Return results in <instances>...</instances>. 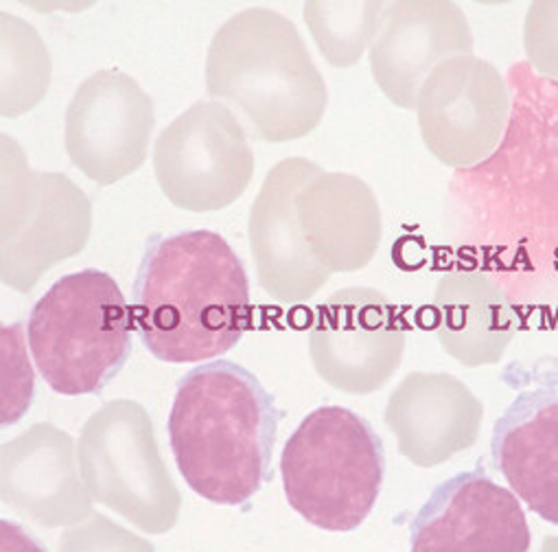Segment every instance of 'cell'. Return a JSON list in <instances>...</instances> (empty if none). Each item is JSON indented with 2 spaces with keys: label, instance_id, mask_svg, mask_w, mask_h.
Listing matches in <instances>:
<instances>
[{
  "label": "cell",
  "instance_id": "6da1fadb",
  "mask_svg": "<svg viewBox=\"0 0 558 552\" xmlns=\"http://www.w3.org/2000/svg\"><path fill=\"white\" fill-rule=\"evenodd\" d=\"M134 332L167 364L215 360L252 323L250 281L230 243L213 230L151 235L130 299Z\"/></svg>",
  "mask_w": 558,
  "mask_h": 552
},
{
  "label": "cell",
  "instance_id": "7a4b0ae2",
  "mask_svg": "<svg viewBox=\"0 0 558 552\" xmlns=\"http://www.w3.org/2000/svg\"><path fill=\"white\" fill-rule=\"evenodd\" d=\"M281 419L247 369L230 360L191 369L178 380L167 423L184 482L213 504H245L271 476Z\"/></svg>",
  "mask_w": 558,
  "mask_h": 552
},
{
  "label": "cell",
  "instance_id": "3957f363",
  "mask_svg": "<svg viewBox=\"0 0 558 552\" xmlns=\"http://www.w3.org/2000/svg\"><path fill=\"white\" fill-rule=\"evenodd\" d=\"M206 88L250 139L288 143L310 136L329 93L296 25L267 8L228 19L206 53Z\"/></svg>",
  "mask_w": 558,
  "mask_h": 552
},
{
  "label": "cell",
  "instance_id": "277c9868",
  "mask_svg": "<svg viewBox=\"0 0 558 552\" xmlns=\"http://www.w3.org/2000/svg\"><path fill=\"white\" fill-rule=\"evenodd\" d=\"M132 310L104 269L62 276L34 305L27 340L43 380L60 395L101 393L132 353Z\"/></svg>",
  "mask_w": 558,
  "mask_h": 552
},
{
  "label": "cell",
  "instance_id": "5b68a950",
  "mask_svg": "<svg viewBox=\"0 0 558 552\" xmlns=\"http://www.w3.org/2000/svg\"><path fill=\"white\" fill-rule=\"evenodd\" d=\"M386 452L373 423L344 406H320L288 439L281 478L290 506L310 524L349 532L375 508Z\"/></svg>",
  "mask_w": 558,
  "mask_h": 552
},
{
  "label": "cell",
  "instance_id": "8992f818",
  "mask_svg": "<svg viewBox=\"0 0 558 552\" xmlns=\"http://www.w3.org/2000/svg\"><path fill=\"white\" fill-rule=\"evenodd\" d=\"M0 178L3 284L27 295L45 272L86 248L93 204L69 176L32 169L23 147L8 134Z\"/></svg>",
  "mask_w": 558,
  "mask_h": 552
},
{
  "label": "cell",
  "instance_id": "52a82bcc",
  "mask_svg": "<svg viewBox=\"0 0 558 552\" xmlns=\"http://www.w3.org/2000/svg\"><path fill=\"white\" fill-rule=\"evenodd\" d=\"M77 460L84 487L95 502L151 535L175 524L180 491L141 404L121 399L99 408L82 430Z\"/></svg>",
  "mask_w": 558,
  "mask_h": 552
},
{
  "label": "cell",
  "instance_id": "ba28073f",
  "mask_svg": "<svg viewBox=\"0 0 558 552\" xmlns=\"http://www.w3.org/2000/svg\"><path fill=\"white\" fill-rule=\"evenodd\" d=\"M154 176L173 206L221 211L245 193L254 176L247 132L223 104L202 99L158 134Z\"/></svg>",
  "mask_w": 558,
  "mask_h": 552
},
{
  "label": "cell",
  "instance_id": "9c48e42d",
  "mask_svg": "<svg viewBox=\"0 0 558 552\" xmlns=\"http://www.w3.org/2000/svg\"><path fill=\"white\" fill-rule=\"evenodd\" d=\"M408 323L399 308L373 288H344L329 297L310 329L316 373L349 395L384 388L403 362Z\"/></svg>",
  "mask_w": 558,
  "mask_h": 552
},
{
  "label": "cell",
  "instance_id": "30bf717a",
  "mask_svg": "<svg viewBox=\"0 0 558 552\" xmlns=\"http://www.w3.org/2000/svg\"><path fill=\"white\" fill-rule=\"evenodd\" d=\"M414 110L429 154L447 167L469 169L493 156L501 143L510 95L493 64L462 56L427 77Z\"/></svg>",
  "mask_w": 558,
  "mask_h": 552
},
{
  "label": "cell",
  "instance_id": "8fae6325",
  "mask_svg": "<svg viewBox=\"0 0 558 552\" xmlns=\"http://www.w3.org/2000/svg\"><path fill=\"white\" fill-rule=\"evenodd\" d=\"M156 125L151 97L117 69L97 71L73 95L64 117L71 163L97 184H114L143 167Z\"/></svg>",
  "mask_w": 558,
  "mask_h": 552
},
{
  "label": "cell",
  "instance_id": "7c38bea8",
  "mask_svg": "<svg viewBox=\"0 0 558 552\" xmlns=\"http://www.w3.org/2000/svg\"><path fill=\"white\" fill-rule=\"evenodd\" d=\"M519 497L482 465L438 484L410 521V552H527Z\"/></svg>",
  "mask_w": 558,
  "mask_h": 552
},
{
  "label": "cell",
  "instance_id": "4fadbf2b",
  "mask_svg": "<svg viewBox=\"0 0 558 552\" xmlns=\"http://www.w3.org/2000/svg\"><path fill=\"white\" fill-rule=\"evenodd\" d=\"M307 158H286L274 165L250 211V250L260 288L278 303L310 301L331 279L316 261L299 221V195L318 173Z\"/></svg>",
  "mask_w": 558,
  "mask_h": 552
},
{
  "label": "cell",
  "instance_id": "5bb4252c",
  "mask_svg": "<svg viewBox=\"0 0 558 552\" xmlns=\"http://www.w3.org/2000/svg\"><path fill=\"white\" fill-rule=\"evenodd\" d=\"M462 56H473V34L456 3L403 0L386 8L371 47V71L395 106L414 110L427 77Z\"/></svg>",
  "mask_w": 558,
  "mask_h": 552
},
{
  "label": "cell",
  "instance_id": "9a60e30c",
  "mask_svg": "<svg viewBox=\"0 0 558 552\" xmlns=\"http://www.w3.org/2000/svg\"><path fill=\"white\" fill-rule=\"evenodd\" d=\"M490 456L510 491L541 519L558 526L556 380H527L495 421Z\"/></svg>",
  "mask_w": 558,
  "mask_h": 552
},
{
  "label": "cell",
  "instance_id": "2e32d148",
  "mask_svg": "<svg viewBox=\"0 0 558 552\" xmlns=\"http://www.w3.org/2000/svg\"><path fill=\"white\" fill-rule=\"evenodd\" d=\"M482 417V401L449 373H410L386 406L399 454L423 469L469 449L480 436Z\"/></svg>",
  "mask_w": 558,
  "mask_h": 552
},
{
  "label": "cell",
  "instance_id": "e0dca14e",
  "mask_svg": "<svg viewBox=\"0 0 558 552\" xmlns=\"http://www.w3.org/2000/svg\"><path fill=\"white\" fill-rule=\"evenodd\" d=\"M296 208L305 241L329 274L357 272L377 254L384 219L362 178L320 167L301 191Z\"/></svg>",
  "mask_w": 558,
  "mask_h": 552
},
{
  "label": "cell",
  "instance_id": "ac0fdd59",
  "mask_svg": "<svg viewBox=\"0 0 558 552\" xmlns=\"http://www.w3.org/2000/svg\"><path fill=\"white\" fill-rule=\"evenodd\" d=\"M75 441L51 423H38L3 447L5 502L45 526L86 517L90 495L84 487Z\"/></svg>",
  "mask_w": 558,
  "mask_h": 552
},
{
  "label": "cell",
  "instance_id": "d6986e66",
  "mask_svg": "<svg viewBox=\"0 0 558 552\" xmlns=\"http://www.w3.org/2000/svg\"><path fill=\"white\" fill-rule=\"evenodd\" d=\"M434 334L462 367L497 364L517 334V314L486 274L456 269L436 286Z\"/></svg>",
  "mask_w": 558,
  "mask_h": 552
},
{
  "label": "cell",
  "instance_id": "ffe728a7",
  "mask_svg": "<svg viewBox=\"0 0 558 552\" xmlns=\"http://www.w3.org/2000/svg\"><path fill=\"white\" fill-rule=\"evenodd\" d=\"M0 110L5 119L34 110L51 86V53L40 34L10 12L0 14Z\"/></svg>",
  "mask_w": 558,
  "mask_h": 552
},
{
  "label": "cell",
  "instance_id": "44dd1931",
  "mask_svg": "<svg viewBox=\"0 0 558 552\" xmlns=\"http://www.w3.org/2000/svg\"><path fill=\"white\" fill-rule=\"evenodd\" d=\"M384 3H305V23L323 58L336 69L355 67L373 47L386 14Z\"/></svg>",
  "mask_w": 558,
  "mask_h": 552
},
{
  "label": "cell",
  "instance_id": "7402d4cb",
  "mask_svg": "<svg viewBox=\"0 0 558 552\" xmlns=\"http://www.w3.org/2000/svg\"><path fill=\"white\" fill-rule=\"evenodd\" d=\"M523 51L538 75L558 82V0L530 5L523 23Z\"/></svg>",
  "mask_w": 558,
  "mask_h": 552
},
{
  "label": "cell",
  "instance_id": "603a6c76",
  "mask_svg": "<svg viewBox=\"0 0 558 552\" xmlns=\"http://www.w3.org/2000/svg\"><path fill=\"white\" fill-rule=\"evenodd\" d=\"M0 526H3V535H0L3 552H47V548L38 539H34L21 524L3 519Z\"/></svg>",
  "mask_w": 558,
  "mask_h": 552
}]
</instances>
